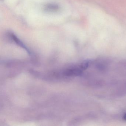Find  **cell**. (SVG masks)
Returning a JSON list of instances; mask_svg holds the SVG:
<instances>
[{
  "mask_svg": "<svg viewBox=\"0 0 126 126\" xmlns=\"http://www.w3.org/2000/svg\"><path fill=\"white\" fill-rule=\"evenodd\" d=\"M123 119L125 120V121H126V113L124 115V116H123Z\"/></svg>",
  "mask_w": 126,
  "mask_h": 126,
  "instance_id": "cell-1",
  "label": "cell"
}]
</instances>
